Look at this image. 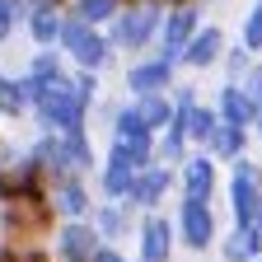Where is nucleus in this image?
<instances>
[{"mask_svg":"<svg viewBox=\"0 0 262 262\" xmlns=\"http://www.w3.org/2000/svg\"><path fill=\"white\" fill-rule=\"evenodd\" d=\"M89 98L75 89V75H61L52 84H42L38 94H33V122H38V131H75V126H89Z\"/></svg>","mask_w":262,"mask_h":262,"instance_id":"obj_1","label":"nucleus"},{"mask_svg":"<svg viewBox=\"0 0 262 262\" xmlns=\"http://www.w3.org/2000/svg\"><path fill=\"white\" fill-rule=\"evenodd\" d=\"M164 10H169L164 0H126L122 14L108 24L113 47H117V52H126V56H145V52H155L159 24H164Z\"/></svg>","mask_w":262,"mask_h":262,"instance_id":"obj_2","label":"nucleus"},{"mask_svg":"<svg viewBox=\"0 0 262 262\" xmlns=\"http://www.w3.org/2000/svg\"><path fill=\"white\" fill-rule=\"evenodd\" d=\"M56 47L66 52V61H71V66H84V71H103V66L117 56L108 28L84 24V19H75L71 10H66V28H61V42H56Z\"/></svg>","mask_w":262,"mask_h":262,"instance_id":"obj_3","label":"nucleus"},{"mask_svg":"<svg viewBox=\"0 0 262 262\" xmlns=\"http://www.w3.org/2000/svg\"><path fill=\"white\" fill-rule=\"evenodd\" d=\"M173 225H178V248H187V253H206V248L220 244L215 211H211V202H202V196H178Z\"/></svg>","mask_w":262,"mask_h":262,"instance_id":"obj_4","label":"nucleus"},{"mask_svg":"<svg viewBox=\"0 0 262 262\" xmlns=\"http://www.w3.org/2000/svg\"><path fill=\"white\" fill-rule=\"evenodd\" d=\"M225 192H229V215H234V225H253L257 211H262V164L248 159V155L234 159L229 164Z\"/></svg>","mask_w":262,"mask_h":262,"instance_id":"obj_5","label":"nucleus"},{"mask_svg":"<svg viewBox=\"0 0 262 262\" xmlns=\"http://www.w3.org/2000/svg\"><path fill=\"white\" fill-rule=\"evenodd\" d=\"M178 71L183 66L159 56V52H145V56H131L126 75H122V89L126 98H141V94H159V89H173L178 84Z\"/></svg>","mask_w":262,"mask_h":262,"instance_id":"obj_6","label":"nucleus"},{"mask_svg":"<svg viewBox=\"0 0 262 262\" xmlns=\"http://www.w3.org/2000/svg\"><path fill=\"white\" fill-rule=\"evenodd\" d=\"M196 28H202V0L169 5L164 10V24H159V38H155V52L169 56V61H183V47L196 38Z\"/></svg>","mask_w":262,"mask_h":262,"instance_id":"obj_7","label":"nucleus"},{"mask_svg":"<svg viewBox=\"0 0 262 262\" xmlns=\"http://www.w3.org/2000/svg\"><path fill=\"white\" fill-rule=\"evenodd\" d=\"M103 244H108V239L98 234L94 215L61 220V225H56V239H52V248H56V262H94V253L103 248Z\"/></svg>","mask_w":262,"mask_h":262,"instance_id":"obj_8","label":"nucleus"},{"mask_svg":"<svg viewBox=\"0 0 262 262\" xmlns=\"http://www.w3.org/2000/svg\"><path fill=\"white\" fill-rule=\"evenodd\" d=\"M178 248V225L164 211H141L136 220V257L141 262H173Z\"/></svg>","mask_w":262,"mask_h":262,"instance_id":"obj_9","label":"nucleus"},{"mask_svg":"<svg viewBox=\"0 0 262 262\" xmlns=\"http://www.w3.org/2000/svg\"><path fill=\"white\" fill-rule=\"evenodd\" d=\"M178 187V164H145V169H136V178H131V192H126V202L136 206V211H159L164 206V196H169Z\"/></svg>","mask_w":262,"mask_h":262,"instance_id":"obj_10","label":"nucleus"},{"mask_svg":"<svg viewBox=\"0 0 262 262\" xmlns=\"http://www.w3.org/2000/svg\"><path fill=\"white\" fill-rule=\"evenodd\" d=\"M215 155L211 150H192L183 164H178V196H202V202H211L215 187H220V169H215Z\"/></svg>","mask_w":262,"mask_h":262,"instance_id":"obj_11","label":"nucleus"},{"mask_svg":"<svg viewBox=\"0 0 262 262\" xmlns=\"http://www.w3.org/2000/svg\"><path fill=\"white\" fill-rule=\"evenodd\" d=\"M225 47H229V38H225V28L220 24H202L196 28V38L183 47V71H196V75H206V71H215L220 66V56H225Z\"/></svg>","mask_w":262,"mask_h":262,"instance_id":"obj_12","label":"nucleus"},{"mask_svg":"<svg viewBox=\"0 0 262 262\" xmlns=\"http://www.w3.org/2000/svg\"><path fill=\"white\" fill-rule=\"evenodd\" d=\"M84 178H89V173L52 178V211H56V220H75V215H89V211H94V192H89Z\"/></svg>","mask_w":262,"mask_h":262,"instance_id":"obj_13","label":"nucleus"},{"mask_svg":"<svg viewBox=\"0 0 262 262\" xmlns=\"http://www.w3.org/2000/svg\"><path fill=\"white\" fill-rule=\"evenodd\" d=\"M215 108H220V122H234V126H248V131L257 126V113H262L239 80H225L215 89Z\"/></svg>","mask_w":262,"mask_h":262,"instance_id":"obj_14","label":"nucleus"},{"mask_svg":"<svg viewBox=\"0 0 262 262\" xmlns=\"http://www.w3.org/2000/svg\"><path fill=\"white\" fill-rule=\"evenodd\" d=\"M89 215H94L98 234H103L108 244L126 239V234H131V225H136V206H131V202H108V196H103V202H98Z\"/></svg>","mask_w":262,"mask_h":262,"instance_id":"obj_15","label":"nucleus"},{"mask_svg":"<svg viewBox=\"0 0 262 262\" xmlns=\"http://www.w3.org/2000/svg\"><path fill=\"white\" fill-rule=\"evenodd\" d=\"M61 28H66V10H56V5H33L24 19V33H28L33 47H56Z\"/></svg>","mask_w":262,"mask_h":262,"instance_id":"obj_16","label":"nucleus"},{"mask_svg":"<svg viewBox=\"0 0 262 262\" xmlns=\"http://www.w3.org/2000/svg\"><path fill=\"white\" fill-rule=\"evenodd\" d=\"M0 117H33V80L24 75H0Z\"/></svg>","mask_w":262,"mask_h":262,"instance_id":"obj_17","label":"nucleus"},{"mask_svg":"<svg viewBox=\"0 0 262 262\" xmlns=\"http://www.w3.org/2000/svg\"><path fill=\"white\" fill-rule=\"evenodd\" d=\"M28 80H33V94H38L42 84H52V80H61V75H71V61H66V52L61 47H33V56H28Z\"/></svg>","mask_w":262,"mask_h":262,"instance_id":"obj_18","label":"nucleus"},{"mask_svg":"<svg viewBox=\"0 0 262 262\" xmlns=\"http://www.w3.org/2000/svg\"><path fill=\"white\" fill-rule=\"evenodd\" d=\"M206 150L220 159V164H234L248 155V126H234V122H220L215 126V136L206 141Z\"/></svg>","mask_w":262,"mask_h":262,"instance_id":"obj_19","label":"nucleus"},{"mask_svg":"<svg viewBox=\"0 0 262 262\" xmlns=\"http://www.w3.org/2000/svg\"><path fill=\"white\" fill-rule=\"evenodd\" d=\"M262 244L253 234V225H229V234H220V262H257Z\"/></svg>","mask_w":262,"mask_h":262,"instance_id":"obj_20","label":"nucleus"},{"mask_svg":"<svg viewBox=\"0 0 262 262\" xmlns=\"http://www.w3.org/2000/svg\"><path fill=\"white\" fill-rule=\"evenodd\" d=\"M136 113H141V122L155 131V136H159V131L173 122V113H178V103H173V89H159V94H141V98H136Z\"/></svg>","mask_w":262,"mask_h":262,"instance_id":"obj_21","label":"nucleus"},{"mask_svg":"<svg viewBox=\"0 0 262 262\" xmlns=\"http://www.w3.org/2000/svg\"><path fill=\"white\" fill-rule=\"evenodd\" d=\"M215 126H220V108H215V98H211V103H202V98H196V103L187 108V136H192V145H196V150H206V141L215 136Z\"/></svg>","mask_w":262,"mask_h":262,"instance_id":"obj_22","label":"nucleus"},{"mask_svg":"<svg viewBox=\"0 0 262 262\" xmlns=\"http://www.w3.org/2000/svg\"><path fill=\"white\" fill-rule=\"evenodd\" d=\"M66 150H71V164H75L80 173H98L103 155L94 150V136H89V126H75V131H66Z\"/></svg>","mask_w":262,"mask_h":262,"instance_id":"obj_23","label":"nucleus"},{"mask_svg":"<svg viewBox=\"0 0 262 262\" xmlns=\"http://www.w3.org/2000/svg\"><path fill=\"white\" fill-rule=\"evenodd\" d=\"M126 0H71V14L84 19V24H98V28H108L117 14H122Z\"/></svg>","mask_w":262,"mask_h":262,"instance_id":"obj_24","label":"nucleus"},{"mask_svg":"<svg viewBox=\"0 0 262 262\" xmlns=\"http://www.w3.org/2000/svg\"><path fill=\"white\" fill-rule=\"evenodd\" d=\"M28 0H0V47H5L14 33L24 28V19H28Z\"/></svg>","mask_w":262,"mask_h":262,"instance_id":"obj_25","label":"nucleus"},{"mask_svg":"<svg viewBox=\"0 0 262 262\" xmlns=\"http://www.w3.org/2000/svg\"><path fill=\"white\" fill-rule=\"evenodd\" d=\"M239 42H244L253 56H262V0H253V5H248V14H244V24H239Z\"/></svg>","mask_w":262,"mask_h":262,"instance_id":"obj_26","label":"nucleus"},{"mask_svg":"<svg viewBox=\"0 0 262 262\" xmlns=\"http://www.w3.org/2000/svg\"><path fill=\"white\" fill-rule=\"evenodd\" d=\"M253 61H257V56H253L244 42H229V47H225V56H220V71H225V80H244Z\"/></svg>","mask_w":262,"mask_h":262,"instance_id":"obj_27","label":"nucleus"},{"mask_svg":"<svg viewBox=\"0 0 262 262\" xmlns=\"http://www.w3.org/2000/svg\"><path fill=\"white\" fill-rule=\"evenodd\" d=\"M239 84H244V89L253 94V103L262 108V61H253V66H248V75H244Z\"/></svg>","mask_w":262,"mask_h":262,"instance_id":"obj_28","label":"nucleus"},{"mask_svg":"<svg viewBox=\"0 0 262 262\" xmlns=\"http://www.w3.org/2000/svg\"><path fill=\"white\" fill-rule=\"evenodd\" d=\"M196 98H202V94H196V84H173V103H178V108H192Z\"/></svg>","mask_w":262,"mask_h":262,"instance_id":"obj_29","label":"nucleus"},{"mask_svg":"<svg viewBox=\"0 0 262 262\" xmlns=\"http://www.w3.org/2000/svg\"><path fill=\"white\" fill-rule=\"evenodd\" d=\"M94 262H131V257H126V253H122L117 244H103V248L94 253Z\"/></svg>","mask_w":262,"mask_h":262,"instance_id":"obj_30","label":"nucleus"},{"mask_svg":"<svg viewBox=\"0 0 262 262\" xmlns=\"http://www.w3.org/2000/svg\"><path fill=\"white\" fill-rule=\"evenodd\" d=\"M28 5H56V10H71V0H28Z\"/></svg>","mask_w":262,"mask_h":262,"instance_id":"obj_31","label":"nucleus"},{"mask_svg":"<svg viewBox=\"0 0 262 262\" xmlns=\"http://www.w3.org/2000/svg\"><path fill=\"white\" fill-rule=\"evenodd\" d=\"M253 234H257V244H262V211H257V220H253Z\"/></svg>","mask_w":262,"mask_h":262,"instance_id":"obj_32","label":"nucleus"},{"mask_svg":"<svg viewBox=\"0 0 262 262\" xmlns=\"http://www.w3.org/2000/svg\"><path fill=\"white\" fill-rule=\"evenodd\" d=\"M253 131H257V141H262V113H257V126H253Z\"/></svg>","mask_w":262,"mask_h":262,"instance_id":"obj_33","label":"nucleus"},{"mask_svg":"<svg viewBox=\"0 0 262 262\" xmlns=\"http://www.w3.org/2000/svg\"><path fill=\"white\" fill-rule=\"evenodd\" d=\"M164 5H187V0H164Z\"/></svg>","mask_w":262,"mask_h":262,"instance_id":"obj_34","label":"nucleus"},{"mask_svg":"<svg viewBox=\"0 0 262 262\" xmlns=\"http://www.w3.org/2000/svg\"><path fill=\"white\" fill-rule=\"evenodd\" d=\"M202 5H215V0H202Z\"/></svg>","mask_w":262,"mask_h":262,"instance_id":"obj_35","label":"nucleus"},{"mask_svg":"<svg viewBox=\"0 0 262 262\" xmlns=\"http://www.w3.org/2000/svg\"><path fill=\"white\" fill-rule=\"evenodd\" d=\"M257 262H262V253H257Z\"/></svg>","mask_w":262,"mask_h":262,"instance_id":"obj_36","label":"nucleus"},{"mask_svg":"<svg viewBox=\"0 0 262 262\" xmlns=\"http://www.w3.org/2000/svg\"><path fill=\"white\" fill-rule=\"evenodd\" d=\"M136 262H141V257H136Z\"/></svg>","mask_w":262,"mask_h":262,"instance_id":"obj_37","label":"nucleus"}]
</instances>
